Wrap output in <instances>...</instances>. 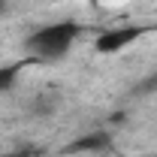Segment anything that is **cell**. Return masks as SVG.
<instances>
[{
	"label": "cell",
	"mask_w": 157,
	"mask_h": 157,
	"mask_svg": "<svg viewBox=\"0 0 157 157\" xmlns=\"http://www.w3.org/2000/svg\"><path fill=\"white\" fill-rule=\"evenodd\" d=\"M0 157H6V154H0Z\"/></svg>",
	"instance_id": "6"
},
{
	"label": "cell",
	"mask_w": 157,
	"mask_h": 157,
	"mask_svg": "<svg viewBox=\"0 0 157 157\" xmlns=\"http://www.w3.org/2000/svg\"><path fill=\"white\" fill-rule=\"evenodd\" d=\"M154 157H157V154H154Z\"/></svg>",
	"instance_id": "7"
},
{
	"label": "cell",
	"mask_w": 157,
	"mask_h": 157,
	"mask_svg": "<svg viewBox=\"0 0 157 157\" xmlns=\"http://www.w3.org/2000/svg\"><path fill=\"white\" fill-rule=\"evenodd\" d=\"M109 145H112L109 133H106V130H94V133H88V136L70 142V145H67V154H78V151H106Z\"/></svg>",
	"instance_id": "3"
},
{
	"label": "cell",
	"mask_w": 157,
	"mask_h": 157,
	"mask_svg": "<svg viewBox=\"0 0 157 157\" xmlns=\"http://www.w3.org/2000/svg\"><path fill=\"white\" fill-rule=\"evenodd\" d=\"M76 36H78V24H73V21H55V24L39 27L36 33H30L27 42H24V48L39 60H58L73 48Z\"/></svg>",
	"instance_id": "1"
},
{
	"label": "cell",
	"mask_w": 157,
	"mask_h": 157,
	"mask_svg": "<svg viewBox=\"0 0 157 157\" xmlns=\"http://www.w3.org/2000/svg\"><path fill=\"white\" fill-rule=\"evenodd\" d=\"M151 91H157V73L148 76V78H142V82L136 85V94H151Z\"/></svg>",
	"instance_id": "5"
},
{
	"label": "cell",
	"mask_w": 157,
	"mask_h": 157,
	"mask_svg": "<svg viewBox=\"0 0 157 157\" xmlns=\"http://www.w3.org/2000/svg\"><path fill=\"white\" fill-rule=\"evenodd\" d=\"M18 73H21V63H6V67H0V94L15 85Z\"/></svg>",
	"instance_id": "4"
},
{
	"label": "cell",
	"mask_w": 157,
	"mask_h": 157,
	"mask_svg": "<svg viewBox=\"0 0 157 157\" xmlns=\"http://www.w3.org/2000/svg\"><path fill=\"white\" fill-rule=\"evenodd\" d=\"M148 33V27H142V24H127V27H115V30H103L94 42V48H97L100 55H115L121 48H127L130 42H136L139 36H145Z\"/></svg>",
	"instance_id": "2"
}]
</instances>
